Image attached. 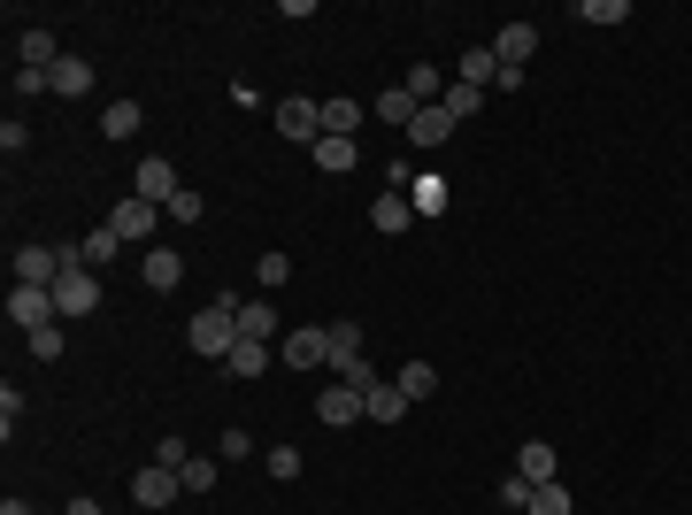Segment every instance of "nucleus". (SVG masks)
I'll list each match as a JSON object with an SVG mask.
<instances>
[{"label": "nucleus", "mask_w": 692, "mask_h": 515, "mask_svg": "<svg viewBox=\"0 0 692 515\" xmlns=\"http://www.w3.org/2000/svg\"><path fill=\"white\" fill-rule=\"evenodd\" d=\"M0 515H31V507H24V500H0Z\"/></svg>", "instance_id": "a18cd8bd"}, {"label": "nucleus", "mask_w": 692, "mask_h": 515, "mask_svg": "<svg viewBox=\"0 0 692 515\" xmlns=\"http://www.w3.org/2000/svg\"><path fill=\"white\" fill-rule=\"evenodd\" d=\"M154 462H162V469H185V462H193V447H185V439H162V447H154Z\"/></svg>", "instance_id": "a19ab883"}, {"label": "nucleus", "mask_w": 692, "mask_h": 515, "mask_svg": "<svg viewBox=\"0 0 692 515\" xmlns=\"http://www.w3.org/2000/svg\"><path fill=\"white\" fill-rule=\"evenodd\" d=\"M278 131H285V139H308V146H316V139H323V108L293 93V101H278Z\"/></svg>", "instance_id": "0eeeda50"}, {"label": "nucleus", "mask_w": 692, "mask_h": 515, "mask_svg": "<svg viewBox=\"0 0 692 515\" xmlns=\"http://www.w3.org/2000/svg\"><path fill=\"white\" fill-rule=\"evenodd\" d=\"M415 108H423V101L408 93V85H385V93L370 101V116H377V124H393V131H408V124H415Z\"/></svg>", "instance_id": "f8f14e48"}, {"label": "nucleus", "mask_w": 692, "mask_h": 515, "mask_svg": "<svg viewBox=\"0 0 692 515\" xmlns=\"http://www.w3.org/2000/svg\"><path fill=\"white\" fill-rule=\"evenodd\" d=\"M492 54H500L508 69H524V62L539 54V24H500V39H492Z\"/></svg>", "instance_id": "9d476101"}, {"label": "nucleus", "mask_w": 692, "mask_h": 515, "mask_svg": "<svg viewBox=\"0 0 692 515\" xmlns=\"http://www.w3.org/2000/svg\"><path fill=\"white\" fill-rule=\"evenodd\" d=\"M454 77H462V85H477V93H485V85H492V77H500V54H492V47H470V54H462V69H454Z\"/></svg>", "instance_id": "393cba45"}, {"label": "nucleus", "mask_w": 692, "mask_h": 515, "mask_svg": "<svg viewBox=\"0 0 692 515\" xmlns=\"http://www.w3.org/2000/svg\"><path fill=\"white\" fill-rule=\"evenodd\" d=\"M62 515H101V500H69V507H62Z\"/></svg>", "instance_id": "c03bdc74"}, {"label": "nucleus", "mask_w": 692, "mask_h": 515, "mask_svg": "<svg viewBox=\"0 0 692 515\" xmlns=\"http://www.w3.org/2000/svg\"><path fill=\"white\" fill-rule=\"evenodd\" d=\"M54 62H62L54 31H39V24H31V31H24V69H54Z\"/></svg>", "instance_id": "bb28decb"}, {"label": "nucleus", "mask_w": 692, "mask_h": 515, "mask_svg": "<svg viewBox=\"0 0 692 515\" xmlns=\"http://www.w3.org/2000/svg\"><path fill=\"white\" fill-rule=\"evenodd\" d=\"M393 385H400V392H408V408H415V400H431V392H439V370H431V362H408Z\"/></svg>", "instance_id": "a878e982"}, {"label": "nucleus", "mask_w": 692, "mask_h": 515, "mask_svg": "<svg viewBox=\"0 0 692 515\" xmlns=\"http://www.w3.org/2000/svg\"><path fill=\"white\" fill-rule=\"evenodd\" d=\"M362 116H370V108H362V101H346V93H331V101H323V131H331V139H355V124H362Z\"/></svg>", "instance_id": "f3484780"}, {"label": "nucleus", "mask_w": 692, "mask_h": 515, "mask_svg": "<svg viewBox=\"0 0 692 515\" xmlns=\"http://www.w3.org/2000/svg\"><path fill=\"white\" fill-rule=\"evenodd\" d=\"M162 216H169V223H201V216H208V201H201V193L185 185V193H178V201H169Z\"/></svg>", "instance_id": "f704fd0d"}, {"label": "nucleus", "mask_w": 692, "mask_h": 515, "mask_svg": "<svg viewBox=\"0 0 692 515\" xmlns=\"http://www.w3.org/2000/svg\"><path fill=\"white\" fill-rule=\"evenodd\" d=\"M47 85H54L62 101H85V93H93V62H85V54H62V62L47 69Z\"/></svg>", "instance_id": "1a4fd4ad"}, {"label": "nucleus", "mask_w": 692, "mask_h": 515, "mask_svg": "<svg viewBox=\"0 0 692 515\" xmlns=\"http://www.w3.org/2000/svg\"><path fill=\"white\" fill-rule=\"evenodd\" d=\"M62 347H69V331H62V323L31 331V355H39V362H62Z\"/></svg>", "instance_id": "72a5a7b5"}, {"label": "nucleus", "mask_w": 692, "mask_h": 515, "mask_svg": "<svg viewBox=\"0 0 692 515\" xmlns=\"http://www.w3.org/2000/svg\"><path fill=\"white\" fill-rule=\"evenodd\" d=\"M262 370H270V347H262V338H239L231 362H223V377H262Z\"/></svg>", "instance_id": "aec40b11"}, {"label": "nucleus", "mask_w": 692, "mask_h": 515, "mask_svg": "<svg viewBox=\"0 0 692 515\" xmlns=\"http://www.w3.org/2000/svg\"><path fill=\"white\" fill-rule=\"evenodd\" d=\"M408 93H415L423 108H439V101H447V77H439V62H415V69H408Z\"/></svg>", "instance_id": "b1692460"}, {"label": "nucleus", "mask_w": 692, "mask_h": 515, "mask_svg": "<svg viewBox=\"0 0 692 515\" xmlns=\"http://www.w3.org/2000/svg\"><path fill=\"white\" fill-rule=\"evenodd\" d=\"M270 477L293 485V477H300V447H270Z\"/></svg>", "instance_id": "ea45409f"}, {"label": "nucleus", "mask_w": 692, "mask_h": 515, "mask_svg": "<svg viewBox=\"0 0 692 515\" xmlns=\"http://www.w3.org/2000/svg\"><path fill=\"white\" fill-rule=\"evenodd\" d=\"M116 254H124V239H116V231L101 223L93 239H85V270H108V262H116Z\"/></svg>", "instance_id": "c756f323"}, {"label": "nucleus", "mask_w": 692, "mask_h": 515, "mask_svg": "<svg viewBox=\"0 0 692 515\" xmlns=\"http://www.w3.org/2000/svg\"><path fill=\"white\" fill-rule=\"evenodd\" d=\"M447 131H454V116H447V108H415V124H408V139H415V146H447Z\"/></svg>", "instance_id": "5701e85b"}, {"label": "nucleus", "mask_w": 692, "mask_h": 515, "mask_svg": "<svg viewBox=\"0 0 692 515\" xmlns=\"http://www.w3.org/2000/svg\"><path fill=\"white\" fill-rule=\"evenodd\" d=\"M178 193H185V185H178V169H169L162 154H146V162H139V185H131V201H154V208H169Z\"/></svg>", "instance_id": "20e7f679"}, {"label": "nucleus", "mask_w": 692, "mask_h": 515, "mask_svg": "<svg viewBox=\"0 0 692 515\" xmlns=\"http://www.w3.org/2000/svg\"><path fill=\"white\" fill-rule=\"evenodd\" d=\"M178 485H185L193 500H208V492H216V462H208V454H193V462L178 469Z\"/></svg>", "instance_id": "7c9ffc66"}, {"label": "nucleus", "mask_w": 692, "mask_h": 515, "mask_svg": "<svg viewBox=\"0 0 692 515\" xmlns=\"http://www.w3.org/2000/svg\"><path fill=\"white\" fill-rule=\"evenodd\" d=\"M31 93H54L47 69H16V101H31Z\"/></svg>", "instance_id": "79ce46f5"}, {"label": "nucleus", "mask_w": 692, "mask_h": 515, "mask_svg": "<svg viewBox=\"0 0 692 515\" xmlns=\"http://www.w3.org/2000/svg\"><path fill=\"white\" fill-rule=\"evenodd\" d=\"M323 338H331V370L362 362V323H323Z\"/></svg>", "instance_id": "6ab92c4d"}, {"label": "nucleus", "mask_w": 692, "mask_h": 515, "mask_svg": "<svg viewBox=\"0 0 692 515\" xmlns=\"http://www.w3.org/2000/svg\"><path fill=\"white\" fill-rule=\"evenodd\" d=\"M308 154H316V169H331V178H338V169H355V162H362V146H355V139H331V131H323V139H316Z\"/></svg>", "instance_id": "a211bd4d"}, {"label": "nucleus", "mask_w": 692, "mask_h": 515, "mask_svg": "<svg viewBox=\"0 0 692 515\" xmlns=\"http://www.w3.org/2000/svg\"><path fill=\"white\" fill-rule=\"evenodd\" d=\"M408 201H415V216H447V208H439V201H447V185H439V178H415V193H408Z\"/></svg>", "instance_id": "473e14b6"}, {"label": "nucleus", "mask_w": 692, "mask_h": 515, "mask_svg": "<svg viewBox=\"0 0 692 515\" xmlns=\"http://www.w3.org/2000/svg\"><path fill=\"white\" fill-rule=\"evenodd\" d=\"M16 415H24V392L0 385V432H9V439H16Z\"/></svg>", "instance_id": "58836bf2"}, {"label": "nucleus", "mask_w": 692, "mask_h": 515, "mask_svg": "<svg viewBox=\"0 0 692 515\" xmlns=\"http://www.w3.org/2000/svg\"><path fill=\"white\" fill-rule=\"evenodd\" d=\"M9 323H24V331H47V323H62V308H54V285H9Z\"/></svg>", "instance_id": "7ed1b4c3"}, {"label": "nucleus", "mask_w": 692, "mask_h": 515, "mask_svg": "<svg viewBox=\"0 0 692 515\" xmlns=\"http://www.w3.org/2000/svg\"><path fill=\"white\" fill-rule=\"evenodd\" d=\"M101 131L108 139H139V101H108L101 108Z\"/></svg>", "instance_id": "cd10ccee"}, {"label": "nucleus", "mask_w": 692, "mask_h": 515, "mask_svg": "<svg viewBox=\"0 0 692 515\" xmlns=\"http://www.w3.org/2000/svg\"><path fill=\"white\" fill-rule=\"evenodd\" d=\"M185 338H193V355H201V362H231V347H239V300L223 293L208 316H193Z\"/></svg>", "instance_id": "f257e3e1"}, {"label": "nucleus", "mask_w": 692, "mask_h": 515, "mask_svg": "<svg viewBox=\"0 0 692 515\" xmlns=\"http://www.w3.org/2000/svg\"><path fill=\"white\" fill-rule=\"evenodd\" d=\"M62 278V246H16V285H54Z\"/></svg>", "instance_id": "6e6552de"}, {"label": "nucleus", "mask_w": 692, "mask_h": 515, "mask_svg": "<svg viewBox=\"0 0 692 515\" xmlns=\"http://www.w3.org/2000/svg\"><path fill=\"white\" fill-rule=\"evenodd\" d=\"M524 515H569V485H562V477H554V485H539Z\"/></svg>", "instance_id": "2f4dec72"}, {"label": "nucleus", "mask_w": 692, "mask_h": 515, "mask_svg": "<svg viewBox=\"0 0 692 515\" xmlns=\"http://www.w3.org/2000/svg\"><path fill=\"white\" fill-rule=\"evenodd\" d=\"M278 355H285V370H323V362H331V338H323V331H293Z\"/></svg>", "instance_id": "9b49d317"}, {"label": "nucleus", "mask_w": 692, "mask_h": 515, "mask_svg": "<svg viewBox=\"0 0 692 515\" xmlns=\"http://www.w3.org/2000/svg\"><path fill=\"white\" fill-rule=\"evenodd\" d=\"M270 331H278L270 300H239V338H262V347H270Z\"/></svg>", "instance_id": "4be33fe9"}, {"label": "nucleus", "mask_w": 692, "mask_h": 515, "mask_svg": "<svg viewBox=\"0 0 692 515\" xmlns=\"http://www.w3.org/2000/svg\"><path fill=\"white\" fill-rule=\"evenodd\" d=\"M254 278H262V293H278V285L293 278V262H285V254H262V262H254Z\"/></svg>", "instance_id": "c9c22d12"}, {"label": "nucleus", "mask_w": 692, "mask_h": 515, "mask_svg": "<svg viewBox=\"0 0 692 515\" xmlns=\"http://www.w3.org/2000/svg\"><path fill=\"white\" fill-rule=\"evenodd\" d=\"M577 16H585V24H624L631 9H624V0H585V9H577Z\"/></svg>", "instance_id": "4c0bfd02"}, {"label": "nucleus", "mask_w": 692, "mask_h": 515, "mask_svg": "<svg viewBox=\"0 0 692 515\" xmlns=\"http://www.w3.org/2000/svg\"><path fill=\"white\" fill-rule=\"evenodd\" d=\"M515 477H531V485H554L562 477V454L547 439H524V454H515Z\"/></svg>", "instance_id": "ddd939ff"}, {"label": "nucleus", "mask_w": 692, "mask_h": 515, "mask_svg": "<svg viewBox=\"0 0 692 515\" xmlns=\"http://www.w3.org/2000/svg\"><path fill=\"white\" fill-rule=\"evenodd\" d=\"M185 485H178V469H162V462H146V469H131V500L139 507H169Z\"/></svg>", "instance_id": "423d86ee"}, {"label": "nucleus", "mask_w": 692, "mask_h": 515, "mask_svg": "<svg viewBox=\"0 0 692 515\" xmlns=\"http://www.w3.org/2000/svg\"><path fill=\"white\" fill-rule=\"evenodd\" d=\"M439 108H447V116H454V124H470V116H477V108H485V93H477V85H462V77H454V85H447V101H439Z\"/></svg>", "instance_id": "c85d7f7f"}, {"label": "nucleus", "mask_w": 692, "mask_h": 515, "mask_svg": "<svg viewBox=\"0 0 692 515\" xmlns=\"http://www.w3.org/2000/svg\"><path fill=\"white\" fill-rule=\"evenodd\" d=\"M316 415L338 432V423H355V415H362V392H355V385H331V392H316Z\"/></svg>", "instance_id": "dca6fc26"}, {"label": "nucleus", "mask_w": 692, "mask_h": 515, "mask_svg": "<svg viewBox=\"0 0 692 515\" xmlns=\"http://www.w3.org/2000/svg\"><path fill=\"white\" fill-rule=\"evenodd\" d=\"M362 415H370V423H400V415H408V392H400V385H377V392H362Z\"/></svg>", "instance_id": "412c9836"}, {"label": "nucleus", "mask_w": 692, "mask_h": 515, "mask_svg": "<svg viewBox=\"0 0 692 515\" xmlns=\"http://www.w3.org/2000/svg\"><path fill=\"white\" fill-rule=\"evenodd\" d=\"M0 146H9V162H16V154H24V146H31V131H24V124H16V116H9V124H0Z\"/></svg>", "instance_id": "37998d69"}, {"label": "nucleus", "mask_w": 692, "mask_h": 515, "mask_svg": "<svg viewBox=\"0 0 692 515\" xmlns=\"http://www.w3.org/2000/svg\"><path fill=\"white\" fill-rule=\"evenodd\" d=\"M370 223H377L385 239H400V231L415 223V201H408V193H377V201H370Z\"/></svg>", "instance_id": "4468645a"}, {"label": "nucleus", "mask_w": 692, "mask_h": 515, "mask_svg": "<svg viewBox=\"0 0 692 515\" xmlns=\"http://www.w3.org/2000/svg\"><path fill=\"white\" fill-rule=\"evenodd\" d=\"M54 308H62V323H85V316L101 308V278L93 270H62L54 278Z\"/></svg>", "instance_id": "f03ea898"}, {"label": "nucleus", "mask_w": 692, "mask_h": 515, "mask_svg": "<svg viewBox=\"0 0 692 515\" xmlns=\"http://www.w3.org/2000/svg\"><path fill=\"white\" fill-rule=\"evenodd\" d=\"M139 278H146L154 293H169V285L185 278V262H178V246H146V262H139Z\"/></svg>", "instance_id": "2eb2a0df"}, {"label": "nucleus", "mask_w": 692, "mask_h": 515, "mask_svg": "<svg viewBox=\"0 0 692 515\" xmlns=\"http://www.w3.org/2000/svg\"><path fill=\"white\" fill-rule=\"evenodd\" d=\"M154 223H162V208H154V201H124V208H108V231H116L124 246H146V239H154Z\"/></svg>", "instance_id": "39448f33"}, {"label": "nucleus", "mask_w": 692, "mask_h": 515, "mask_svg": "<svg viewBox=\"0 0 692 515\" xmlns=\"http://www.w3.org/2000/svg\"><path fill=\"white\" fill-rule=\"evenodd\" d=\"M531 492H539V485H531V477H515V469H508V477H500V507H531Z\"/></svg>", "instance_id": "e433bc0d"}]
</instances>
